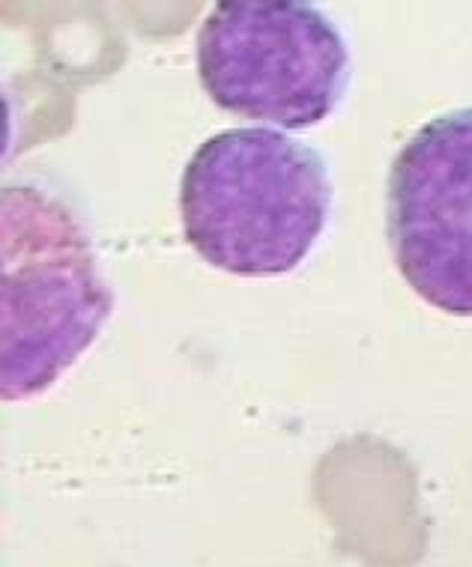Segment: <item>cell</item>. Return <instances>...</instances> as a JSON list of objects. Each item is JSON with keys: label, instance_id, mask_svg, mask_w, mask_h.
Here are the masks:
<instances>
[{"label": "cell", "instance_id": "obj_1", "mask_svg": "<svg viewBox=\"0 0 472 567\" xmlns=\"http://www.w3.org/2000/svg\"><path fill=\"white\" fill-rule=\"evenodd\" d=\"M324 153L278 128H227L179 179L186 243L218 272L285 278L306 264L332 218Z\"/></svg>", "mask_w": 472, "mask_h": 567}, {"label": "cell", "instance_id": "obj_2", "mask_svg": "<svg viewBox=\"0 0 472 567\" xmlns=\"http://www.w3.org/2000/svg\"><path fill=\"white\" fill-rule=\"evenodd\" d=\"M0 200V392L28 401L93 347L114 311L88 227L40 186Z\"/></svg>", "mask_w": 472, "mask_h": 567}, {"label": "cell", "instance_id": "obj_3", "mask_svg": "<svg viewBox=\"0 0 472 567\" xmlns=\"http://www.w3.org/2000/svg\"><path fill=\"white\" fill-rule=\"evenodd\" d=\"M195 54L218 109L278 128L326 123L350 81L345 33L308 0H218Z\"/></svg>", "mask_w": 472, "mask_h": 567}, {"label": "cell", "instance_id": "obj_4", "mask_svg": "<svg viewBox=\"0 0 472 567\" xmlns=\"http://www.w3.org/2000/svg\"><path fill=\"white\" fill-rule=\"evenodd\" d=\"M386 236L422 302L472 320V105L428 120L394 156Z\"/></svg>", "mask_w": 472, "mask_h": 567}]
</instances>
